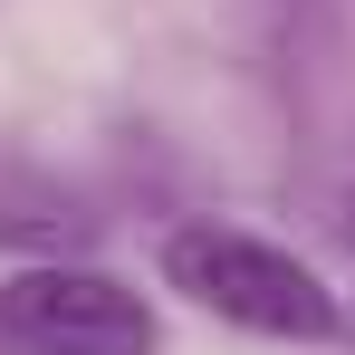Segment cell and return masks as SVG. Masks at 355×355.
Listing matches in <instances>:
<instances>
[{"instance_id":"cell-2","label":"cell","mask_w":355,"mask_h":355,"mask_svg":"<svg viewBox=\"0 0 355 355\" xmlns=\"http://www.w3.org/2000/svg\"><path fill=\"white\" fill-rule=\"evenodd\" d=\"M154 297L96 259H29L0 279V355H154Z\"/></svg>"},{"instance_id":"cell-1","label":"cell","mask_w":355,"mask_h":355,"mask_svg":"<svg viewBox=\"0 0 355 355\" xmlns=\"http://www.w3.org/2000/svg\"><path fill=\"white\" fill-rule=\"evenodd\" d=\"M154 269H164V288H173L182 307L221 317L240 336H269V346H327V336L346 327L336 288H327L297 250L240 231V221H173L164 250H154Z\"/></svg>"}]
</instances>
